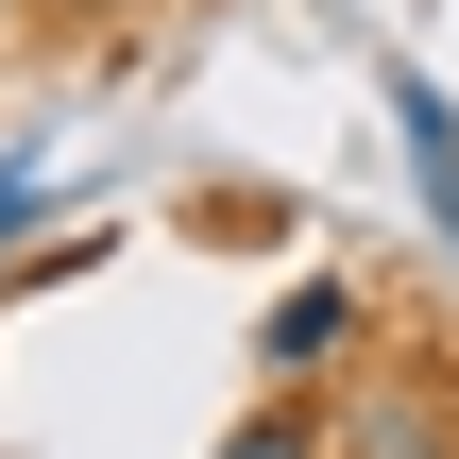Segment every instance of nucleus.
Returning a JSON list of instances; mask_svg holds the SVG:
<instances>
[{
  "label": "nucleus",
  "instance_id": "423d86ee",
  "mask_svg": "<svg viewBox=\"0 0 459 459\" xmlns=\"http://www.w3.org/2000/svg\"><path fill=\"white\" fill-rule=\"evenodd\" d=\"M51 17H136V0H51Z\"/></svg>",
  "mask_w": 459,
  "mask_h": 459
},
{
  "label": "nucleus",
  "instance_id": "f03ea898",
  "mask_svg": "<svg viewBox=\"0 0 459 459\" xmlns=\"http://www.w3.org/2000/svg\"><path fill=\"white\" fill-rule=\"evenodd\" d=\"M255 358H273V375H324V358H358V290H341V273H307V290H273V324H255Z\"/></svg>",
  "mask_w": 459,
  "mask_h": 459
},
{
  "label": "nucleus",
  "instance_id": "f257e3e1",
  "mask_svg": "<svg viewBox=\"0 0 459 459\" xmlns=\"http://www.w3.org/2000/svg\"><path fill=\"white\" fill-rule=\"evenodd\" d=\"M392 136H409V187H426V238H459V102L426 68H392Z\"/></svg>",
  "mask_w": 459,
  "mask_h": 459
},
{
  "label": "nucleus",
  "instance_id": "20e7f679",
  "mask_svg": "<svg viewBox=\"0 0 459 459\" xmlns=\"http://www.w3.org/2000/svg\"><path fill=\"white\" fill-rule=\"evenodd\" d=\"M34 204H51V153H0V290H17V255H34Z\"/></svg>",
  "mask_w": 459,
  "mask_h": 459
},
{
  "label": "nucleus",
  "instance_id": "7ed1b4c3",
  "mask_svg": "<svg viewBox=\"0 0 459 459\" xmlns=\"http://www.w3.org/2000/svg\"><path fill=\"white\" fill-rule=\"evenodd\" d=\"M341 459H459V426H443V392H358Z\"/></svg>",
  "mask_w": 459,
  "mask_h": 459
},
{
  "label": "nucleus",
  "instance_id": "0eeeda50",
  "mask_svg": "<svg viewBox=\"0 0 459 459\" xmlns=\"http://www.w3.org/2000/svg\"><path fill=\"white\" fill-rule=\"evenodd\" d=\"M0 17H17V0H0Z\"/></svg>",
  "mask_w": 459,
  "mask_h": 459
},
{
  "label": "nucleus",
  "instance_id": "39448f33",
  "mask_svg": "<svg viewBox=\"0 0 459 459\" xmlns=\"http://www.w3.org/2000/svg\"><path fill=\"white\" fill-rule=\"evenodd\" d=\"M221 459H324V426H307V409H255V426H238Z\"/></svg>",
  "mask_w": 459,
  "mask_h": 459
}]
</instances>
